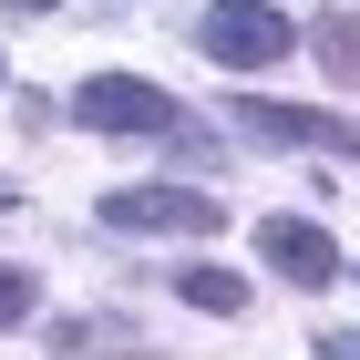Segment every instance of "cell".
<instances>
[{
	"label": "cell",
	"instance_id": "obj_1",
	"mask_svg": "<svg viewBox=\"0 0 360 360\" xmlns=\"http://www.w3.org/2000/svg\"><path fill=\"white\" fill-rule=\"evenodd\" d=\"M195 52L217 62V72H268V62L299 52V21L268 11V0H217V11L195 21Z\"/></svg>",
	"mask_w": 360,
	"mask_h": 360
},
{
	"label": "cell",
	"instance_id": "obj_2",
	"mask_svg": "<svg viewBox=\"0 0 360 360\" xmlns=\"http://www.w3.org/2000/svg\"><path fill=\"white\" fill-rule=\"evenodd\" d=\"M72 124H93V134H186V103L144 72H93V83H72Z\"/></svg>",
	"mask_w": 360,
	"mask_h": 360
},
{
	"label": "cell",
	"instance_id": "obj_3",
	"mask_svg": "<svg viewBox=\"0 0 360 360\" xmlns=\"http://www.w3.org/2000/svg\"><path fill=\"white\" fill-rule=\"evenodd\" d=\"M103 226H124V237H217L226 206L195 186H113L103 195Z\"/></svg>",
	"mask_w": 360,
	"mask_h": 360
},
{
	"label": "cell",
	"instance_id": "obj_4",
	"mask_svg": "<svg viewBox=\"0 0 360 360\" xmlns=\"http://www.w3.org/2000/svg\"><path fill=\"white\" fill-rule=\"evenodd\" d=\"M237 124H248L257 144H278V155H299V144H319V155H360V124H340V113H309V103H237Z\"/></svg>",
	"mask_w": 360,
	"mask_h": 360
},
{
	"label": "cell",
	"instance_id": "obj_5",
	"mask_svg": "<svg viewBox=\"0 0 360 360\" xmlns=\"http://www.w3.org/2000/svg\"><path fill=\"white\" fill-rule=\"evenodd\" d=\"M257 257H268L278 278H299V288H330V278H340L330 226H309V217H268V226H257Z\"/></svg>",
	"mask_w": 360,
	"mask_h": 360
},
{
	"label": "cell",
	"instance_id": "obj_6",
	"mask_svg": "<svg viewBox=\"0 0 360 360\" xmlns=\"http://www.w3.org/2000/svg\"><path fill=\"white\" fill-rule=\"evenodd\" d=\"M175 299H186V309H206V319H237V309H248V278L195 257V268H175Z\"/></svg>",
	"mask_w": 360,
	"mask_h": 360
},
{
	"label": "cell",
	"instance_id": "obj_7",
	"mask_svg": "<svg viewBox=\"0 0 360 360\" xmlns=\"http://www.w3.org/2000/svg\"><path fill=\"white\" fill-rule=\"evenodd\" d=\"M309 52H319L330 83H360V11H319L309 21Z\"/></svg>",
	"mask_w": 360,
	"mask_h": 360
},
{
	"label": "cell",
	"instance_id": "obj_8",
	"mask_svg": "<svg viewBox=\"0 0 360 360\" xmlns=\"http://www.w3.org/2000/svg\"><path fill=\"white\" fill-rule=\"evenodd\" d=\"M52 350H62V360H83V350H144V340H134V319H62Z\"/></svg>",
	"mask_w": 360,
	"mask_h": 360
},
{
	"label": "cell",
	"instance_id": "obj_9",
	"mask_svg": "<svg viewBox=\"0 0 360 360\" xmlns=\"http://www.w3.org/2000/svg\"><path fill=\"white\" fill-rule=\"evenodd\" d=\"M21 319H31V268L0 257V330H21Z\"/></svg>",
	"mask_w": 360,
	"mask_h": 360
},
{
	"label": "cell",
	"instance_id": "obj_10",
	"mask_svg": "<svg viewBox=\"0 0 360 360\" xmlns=\"http://www.w3.org/2000/svg\"><path fill=\"white\" fill-rule=\"evenodd\" d=\"M319 360H360V340H340V330H330V340H319Z\"/></svg>",
	"mask_w": 360,
	"mask_h": 360
},
{
	"label": "cell",
	"instance_id": "obj_11",
	"mask_svg": "<svg viewBox=\"0 0 360 360\" xmlns=\"http://www.w3.org/2000/svg\"><path fill=\"white\" fill-rule=\"evenodd\" d=\"M11 11H21V21H41V11H62V0H11Z\"/></svg>",
	"mask_w": 360,
	"mask_h": 360
},
{
	"label": "cell",
	"instance_id": "obj_12",
	"mask_svg": "<svg viewBox=\"0 0 360 360\" xmlns=\"http://www.w3.org/2000/svg\"><path fill=\"white\" fill-rule=\"evenodd\" d=\"M11 206H21V195H11V186H0V217H11Z\"/></svg>",
	"mask_w": 360,
	"mask_h": 360
},
{
	"label": "cell",
	"instance_id": "obj_13",
	"mask_svg": "<svg viewBox=\"0 0 360 360\" xmlns=\"http://www.w3.org/2000/svg\"><path fill=\"white\" fill-rule=\"evenodd\" d=\"M0 83H11V72H0Z\"/></svg>",
	"mask_w": 360,
	"mask_h": 360
}]
</instances>
